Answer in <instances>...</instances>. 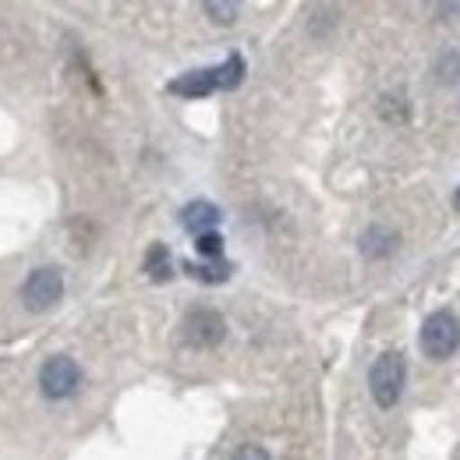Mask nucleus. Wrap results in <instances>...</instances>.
Listing matches in <instances>:
<instances>
[{
  "label": "nucleus",
  "mask_w": 460,
  "mask_h": 460,
  "mask_svg": "<svg viewBox=\"0 0 460 460\" xmlns=\"http://www.w3.org/2000/svg\"><path fill=\"white\" fill-rule=\"evenodd\" d=\"M457 209H460V191H457Z\"/></svg>",
  "instance_id": "obj_17"
},
{
  "label": "nucleus",
  "mask_w": 460,
  "mask_h": 460,
  "mask_svg": "<svg viewBox=\"0 0 460 460\" xmlns=\"http://www.w3.org/2000/svg\"><path fill=\"white\" fill-rule=\"evenodd\" d=\"M146 273L153 284H167L173 277V266H171V248L167 244H153L146 252Z\"/></svg>",
  "instance_id": "obj_9"
},
{
  "label": "nucleus",
  "mask_w": 460,
  "mask_h": 460,
  "mask_svg": "<svg viewBox=\"0 0 460 460\" xmlns=\"http://www.w3.org/2000/svg\"><path fill=\"white\" fill-rule=\"evenodd\" d=\"M403 383H407V365H403V354L397 350H386L372 361L368 368V390H372V401L379 403L383 411H390L394 403L401 401Z\"/></svg>",
  "instance_id": "obj_1"
},
{
  "label": "nucleus",
  "mask_w": 460,
  "mask_h": 460,
  "mask_svg": "<svg viewBox=\"0 0 460 460\" xmlns=\"http://www.w3.org/2000/svg\"><path fill=\"white\" fill-rule=\"evenodd\" d=\"M234 460H273V457L266 454V447H259V443H244V447L234 454Z\"/></svg>",
  "instance_id": "obj_16"
},
{
  "label": "nucleus",
  "mask_w": 460,
  "mask_h": 460,
  "mask_svg": "<svg viewBox=\"0 0 460 460\" xmlns=\"http://www.w3.org/2000/svg\"><path fill=\"white\" fill-rule=\"evenodd\" d=\"M224 220V213L213 206V202H206V199H199V202H188L184 209H181V227L191 230L195 237H202V234H213V227Z\"/></svg>",
  "instance_id": "obj_6"
},
{
  "label": "nucleus",
  "mask_w": 460,
  "mask_h": 460,
  "mask_svg": "<svg viewBox=\"0 0 460 460\" xmlns=\"http://www.w3.org/2000/svg\"><path fill=\"white\" fill-rule=\"evenodd\" d=\"M224 337H227V323L213 308H195L181 323V341L191 350H213V347L224 344Z\"/></svg>",
  "instance_id": "obj_3"
},
{
  "label": "nucleus",
  "mask_w": 460,
  "mask_h": 460,
  "mask_svg": "<svg viewBox=\"0 0 460 460\" xmlns=\"http://www.w3.org/2000/svg\"><path fill=\"white\" fill-rule=\"evenodd\" d=\"M60 297H64V277H60L58 266H40L22 284V301L29 312H47Z\"/></svg>",
  "instance_id": "obj_4"
},
{
  "label": "nucleus",
  "mask_w": 460,
  "mask_h": 460,
  "mask_svg": "<svg viewBox=\"0 0 460 460\" xmlns=\"http://www.w3.org/2000/svg\"><path fill=\"white\" fill-rule=\"evenodd\" d=\"M213 75H217V89H224V93L237 89L244 82V58L241 54H230L220 67H213Z\"/></svg>",
  "instance_id": "obj_10"
},
{
  "label": "nucleus",
  "mask_w": 460,
  "mask_h": 460,
  "mask_svg": "<svg viewBox=\"0 0 460 460\" xmlns=\"http://www.w3.org/2000/svg\"><path fill=\"white\" fill-rule=\"evenodd\" d=\"M436 75H439V82H447V85L460 82V54H443L439 67H436Z\"/></svg>",
  "instance_id": "obj_14"
},
{
  "label": "nucleus",
  "mask_w": 460,
  "mask_h": 460,
  "mask_svg": "<svg viewBox=\"0 0 460 460\" xmlns=\"http://www.w3.org/2000/svg\"><path fill=\"white\" fill-rule=\"evenodd\" d=\"M82 383V368L67 358V354H54L43 368H40V390L47 401H67Z\"/></svg>",
  "instance_id": "obj_5"
},
{
  "label": "nucleus",
  "mask_w": 460,
  "mask_h": 460,
  "mask_svg": "<svg viewBox=\"0 0 460 460\" xmlns=\"http://www.w3.org/2000/svg\"><path fill=\"white\" fill-rule=\"evenodd\" d=\"M195 248H199V255L209 259V262H220V259H224V237H220V234H202V237H195Z\"/></svg>",
  "instance_id": "obj_13"
},
{
  "label": "nucleus",
  "mask_w": 460,
  "mask_h": 460,
  "mask_svg": "<svg viewBox=\"0 0 460 460\" xmlns=\"http://www.w3.org/2000/svg\"><path fill=\"white\" fill-rule=\"evenodd\" d=\"M379 114H383V120H390V124H403L411 117V107H407L403 93H386L379 100Z\"/></svg>",
  "instance_id": "obj_12"
},
{
  "label": "nucleus",
  "mask_w": 460,
  "mask_h": 460,
  "mask_svg": "<svg viewBox=\"0 0 460 460\" xmlns=\"http://www.w3.org/2000/svg\"><path fill=\"white\" fill-rule=\"evenodd\" d=\"M184 273L195 277L199 284H224L230 277V262H206V266H195V262H184Z\"/></svg>",
  "instance_id": "obj_11"
},
{
  "label": "nucleus",
  "mask_w": 460,
  "mask_h": 460,
  "mask_svg": "<svg viewBox=\"0 0 460 460\" xmlns=\"http://www.w3.org/2000/svg\"><path fill=\"white\" fill-rule=\"evenodd\" d=\"M421 350L432 358V361H447L454 350L460 347V323L454 312L439 308L432 312L425 323H421V337H418Z\"/></svg>",
  "instance_id": "obj_2"
},
{
  "label": "nucleus",
  "mask_w": 460,
  "mask_h": 460,
  "mask_svg": "<svg viewBox=\"0 0 460 460\" xmlns=\"http://www.w3.org/2000/svg\"><path fill=\"white\" fill-rule=\"evenodd\" d=\"M397 230L386 227V224H372V227L361 234V252L368 255V259H386V255H394L397 252Z\"/></svg>",
  "instance_id": "obj_8"
},
{
  "label": "nucleus",
  "mask_w": 460,
  "mask_h": 460,
  "mask_svg": "<svg viewBox=\"0 0 460 460\" xmlns=\"http://www.w3.org/2000/svg\"><path fill=\"white\" fill-rule=\"evenodd\" d=\"M167 93H173V96H188V100L209 96V93H217V75H213V67H199V71H188V75L173 78L171 85H167Z\"/></svg>",
  "instance_id": "obj_7"
},
{
  "label": "nucleus",
  "mask_w": 460,
  "mask_h": 460,
  "mask_svg": "<svg viewBox=\"0 0 460 460\" xmlns=\"http://www.w3.org/2000/svg\"><path fill=\"white\" fill-rule=\"evenodd\" d=\"M206 14H209L217 25H234V18H237V4H206Z\"/></svg>",
  "instance_id": "obj_15"
}]
</instances>
